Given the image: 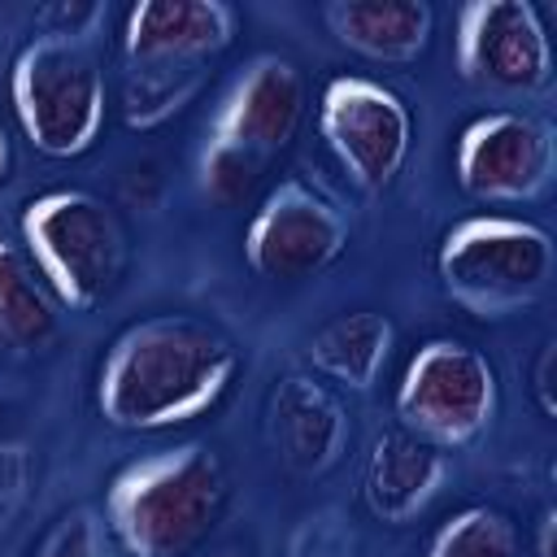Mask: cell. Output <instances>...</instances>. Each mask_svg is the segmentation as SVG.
<instances>
[{
    "mask_svg": "<svg viewBox=\"0 0 557 557\" xmlns=\"http://www.w3.org/2000/svg\"><path fill=\"white\" fill-rule=\"evenodd\" d=\"M239 374L235 339L196 313L131 322L100 357L96 409L117 431H170L209 413Z\"/></svg>",
    "mask_w": 557,
    "mask_h": 557,
    "instance_id": "6da1fadb",
    "label": "cell"
},
{
    "mask_svg": "<svg viewBox=\"0 0 557 557\" xmlns=\"http://www.w3.org/2000/svg\"><path fill=\"white\" fill-rule=\"evenodd\" d=\"M239 13L226 0H139L117 35L122 122L157 131L209 83L213 61L235 44Z\"/></svg>",
    "mask_w": 557,
    "mask_h": 557,
    "instance_id": "7a4b0ae2",
    "label": "cell"
},
{
    "mask_svg": "<svg viewBox=\"0 0 557 557\" xmlns=\"http://www.w3.org/2000/svg\"><path fill=\"white\" fill-rule=\"evenodd\" d=\"M231 500L226 466L205 444L126 461L104 487V535L122 557H191Z\"/></svg>",
    "mask_w": 557,
    "mask_h": 557,
    "instance_id": "3957f363",
    "label": "cell"
},
{
    "mask_svg": "<svg viewBox=\"0 0 557 557\" xmlns=\"http://www.w3.org/2000/svg\"><path fill=\"white\" fill-rule=\"evenodd\" d=\"M22 252L48 283L61 309H100L126 274V226L117 209L87 187H48L17 213Z\"/></svg>",
    "mask_w": 557,
    "mask_h": 557,
    "instance_id": "277c9868",
    "label": "cell"
},
{
    "mask_svg": "<svg viewBox=\"0 0 557 557\" xmlns=\"http://www.w3.org/2000/svg\"><path fill=\"white\" fill-rule=\"evenodd\" d=\"M444 296L470 318H509L535 305L553 278V235L513 213H470L435 248Z\"/></svg>",
    "mask_w": 557,
    "mask_h": 557,
    "instance_id": "5b68a950",
    "label": "cell"
},
{
    "mask_svg": "<svg viewBox=\"0 0 557 557\" xmlns=\"http://www.w3.org/2000/svg\"><path fill=\"white\" fill-rule=\"evenodd\" d=\"M9 104L39 157H83L104 131V70L87 39L35 35L22 44L9 70Z\"/></svg>",
    "mask_w": 557,
    "mask_h": 557,
    "instance_id": "8992f818",
    "label": "cell"
},
{
    "mask_svg": "<svg viewBox=\"0 0 557 557\" xmlns=\"http://www.w3.org/2000/svg\"><path fill=\"white\" fill-rule=\"evenodd\" d=\"M500 405V379L487 352L461 339H426L405 361V374L392 396V413L400 431L431 448H466L474 444Z\"/></svg>",
    "mask_w": 557,
    "mask_h": 557,
    "instance_id": "52a82bcc",
    "label": "cell"
},
{
    "mask_svg": "<svg viewBox=\"0 0 557 557\" xmlns=\"http://www.w3.org/2000/svg\"><path fill=\"white\" fill-rule=\"evenodd\" d=\"M318 131L361 191H387L413 148V113L405 96L366 74H335L318 96Z\"/></svg>",
    "mask_w": 557,
    "mask_h": 557,
    "instance_id": "ba28073f",
    "label": "cell"
},
{
    "mask_svg": "<svg viewBox=\"0 0 557 557\" xmlns=\"http://www.w3.org/2000/svg\"><path fill=\"white\" fill-rule=\"evenodd\" d=\"M348 248V218L305 178L274 183L244 226V261L265 283H305Z\"/></svg>",
    "mask_w": 557,
    "mask_h": 557,
    "instance_id": "9c48e42d",
    "label": "cell"
},
{
    "mask_svg": "<svg viewBox=\"0 0 557 557\" xmlns=\"http://www.w3.org/2000/svg\"><path fill=\"white\" fill-rule=\"evenodd\" d=\"M453 170L461 191L483 205H531L557 174L553 126L535 113L487 109L461 126Z\"/></svg>",
    "mask_w": 557,
    "mask_h": 557,
    "instance_id": "30bf717a",
    "label": "cell"
},
{
    "mask_svg": "<svg viewBox=\"0 0 557 557\" xmlns=\"http://www.w3.org/2000/svg\"><path fill=\"white\" fill-rule=\"evenodd\" d=\"M457 74L492 91H544L553 83V44L531 0H466L453 26Z\"/></svg>",
    "mask_w": 557,
    "mask_h": 557,
    "instance_id": "8fae6325",
    "label": "cell"
},
{
    "mask_svg": "<svg viewBox=\"0 0 557 557\" xmlns=\"http://www.w3.org/2000/svg\"><path fill=\"white\" fill-rule=\"evenodd\" d=\"M305 109H309L305 70L292 57L257 52L222 91L209 117V144H231L270 165L296 139Z\"/></svg>",
    "mask_w": 557,
    "mask_h": 557,
    "instance_id": "7c38bea8",
    "label": "cell"
},
{
    "mask_svg": "<svg viewBox=\"0 0 557 557\" xmlns=\"http://www.w3.org/2000/svg\"><path fill=\"white\" fill-rule=\"evenodd\" d=\"M265 435L274 457L300 474L322 479L348 448V409L318 374H283L265 400Z\"/></svg>",
    "mask_w": 557,
    "mask_h": 557,
    "instance_id": "4fadbf2b",
    "label": "cell"
},
{
    "mask_svg": "<svg viewBox=\"0 0 557 557\" xmlns=\"http://www.w3.org/2000/svg\"><path fill=\"white\" fill-rule=\"evenodd\" d=\"M448 453L413 440L409 431L374 435L361 466V500L379 522L405 527L413 522L448 483Z\"/></svg>",
    "mask_w": 557,
    "mask_h": 557,
    "instance_id": "5bb4252c",
    "label": "cell"
},
{
    "mask_svg": "<svg viewBox=\"0 0 557 557\" xmlns=\"http://www.w3.org/2000/svg\"><path fill=\"white\" fill-rule=\"evenodd\" d=\"M322 26L366 61L409 65L431 48L435 9L426 0H326Z\"/></svg>",
    "mask_w": 557,
    "mask_h": 557,
    "instance_id": "9a60e30c",
    "label": "cell"
},
{
    "mask_svg": "<svg viewBox=\"0 0 557 557\" xmlns=\"http://www.w3.org/2000/svg\"><path fill=\"white\" fill-rule=\"evenodd\" d=\"M61 331V305L22 252V244L0 239V366L35 361L52 348Z\"/></svg>",
    "mask_w": 557,
    "mask_h": 557,
    "instance_id": "2e32d148",
    "label": "cell"
},
{
    "mask_svg": "<svg viewBox=\"0 0 557 557\" xmlns=\"http://www.w3.org/2000/svg\"><path fill=\"white\" fill-rule=\"evenodd\" d=\"M392 344H396V326L387 313L348 309V313H335L331 322H322L305 339V361L313 366V374H322L348 392H370L392 357Z\"/></svg>",
    "mask_w": 557,
    "mask_h": 557,
    "instance_id": "e0dca14e",
    "label": "cell"
},
{
    "mask_svg": "<svg viewBox=\"0 0 557 557\" xmlns=\"http://www.w3.org/2000/svg\"><path fill=\"white\" fill-rule=\"evenodd\" d=\"M422 557H522V535L505 509L466 505L431 531Z\"/></svg>",
    "mask_w": 557,
    "mask_h": 557,
    "instance_id": "ac0fdd59",
    "label": "cell"
},
{
    "mask_svg": "<svg viewBox=\"0 0 557 557\" xmlns=\"http://www.w3.org/2000/svg\"><path fill=\"white\" fill-rule=\"evenodd\" d=\"M265 170H270L265 161H257V157H248V152H239V148H231V144H209V139H205L196 178H200V191H205L218 209H239V205L257 191V183H261Z\"/></svg>",
    "mask_w": 557,
    "mask_h": 557,
    "instance_id": "d6986e66",
    "label": "cell"
},
{
    "mask_svg": "<svg viewBox=\"0 0 557 557\" xmlns=\"http://www.w3.org/2000/svg\"><path fill=\"white\" fill-rule=\"evenodd\" d=\"M39 483V457L26 440H0V540L26 513Z\"/></svg>",
    "mask_w": 557,
    "mask_h": 557,
    "instance_id": "ffe728a7",
    "label": "cell"
},
{
    "mask_svg": "<svg viewBox=\"0 0 557 557\" xmlns=\"http://www.w3.org/2000/svg\"><path fill=\"white\" fill-rule=\"evenodd\" d=\"M104 527L91 509H65L48 531L44 540L35 544V557H109V544H104Z\"/></svg>",
    "mask_w": 557,
    "mask_h": 557,
    "instance_id": "44dd1931",
    "label": "cell"
},
{
    "mask_svg": "<svg viewBox=\"0 0 557 557\" xmlns=\"http://www.w3.org/2000/svg\"><path fill=\"white\" fill-rule=\"evenodd\" d=\"M104 17V4L96 0H48L35 13L39 35H57V39H83L87 26H96Z\"/></svg>",
    "mask_w": 557,
    "mask_h": 557,
    "instance_id": "7402d4cb",
    "label": "cell"
},
{
    "mask_svg": "<svg viewBox=\"0 0 557 557\" xmlns=\"http://www.w3.org/2000/svg\"><path fill=\"white\" fill-rule=\"evenodd\" d=\"M553 339H540L535 344V357H531V400L540 409V418H553L557 413V392H553Z\"/></svg>",
    "mask_w": 557,
    "mask_h": 557,
    "instance_id": "603a6c76",
    "label": "cell"
},
{
    "mask_svg": "<svg viewBox=\"0 0 557 557\" xmlns=\"http://www.w3.org/2000/svg\"><path fill=\"white\" fill-rule=\"evenodd\" d=\"M553 531H557V513L544 509L535 518V557H553Z\"/></svg>",
    "mask_w": 557,
    "mask_h": 557,
    "instance_id": "cb8c5ba5",
    "label": "cell"
},
{
    "mask_svg": "<svg viewBox=\"0 0 557 557\" xmlns=\"http://www.w3.org/2000/svg\"><path fill=\"white\" fill-rule=\"evenodd\" d=\"M9 165H13V152H9V135H4V126H0V183L9 178Z\"/></svg>",
    "mask_w": 557,
    "mask_h": 557,
    "instance_id": "d4e9b609",
    "label": "cell"
},
{
    "mask_svg": "<svg viewBox=\"0 0 557 557\" xmlns=\"http://www.w3.org/2000/svg\"><path fill=\"white\" fill-rule=\"evenodd\" d=\"M222 557H239V553H222Z\"/></svg>",
    "mask_w": 557,
    "mask_h": 557,
    "instance_id": "484cf974",
    "label": "cell"
}]
</instances>
